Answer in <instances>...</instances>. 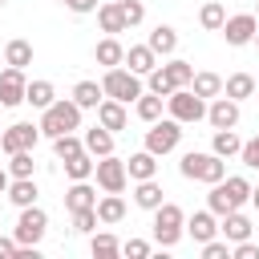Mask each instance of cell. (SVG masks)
Instances as JSON below:
<instances>
[{
	"instance_id": "1",
	"label": "cell",
	"mask_w": 259,
	"mask_h": 259,
	"mask_svg": "<svg viewBox=\"0 0 259 259\" xmlns=\"http://www.w3.org/2000/svg\"><path fill=\"white\" fill-rule=\"evenodd\" d=\"M36 130H40V138H57V134L81 130V105H77L73 97H57L49 109H40Z\"/></svg>"
},
{
	"instance_id": "2",
	"label": "cell",
	"mask_w": 259,
	"mask_h": 259,
	"mask_svg": "<svg viewBox=\"0 0 259 259\" xmlns=\"http://www.w3.org/2000/svg\"><path fill=\"white\" fill-rule=\"evenodd\" d=\"M101 93L113 97V101H121V105H130V101H138V97L146 93V85H142L138 73L113 65V69H105V77H101Z\"/></svg>"
},
{
	"instance_id": "3",
	"label": "cell",
	"mask_w": 259,
	"mask_h": 259,
	"mask_svg": "<svg viewBox=\"0 0 259 259\" xmlns=\"http://www.w3.org/2000/svg\"><path fill=\"white\" fill-rule=\"evenodd\" d=\"M182 235H186V214H182V206H178V202L154 206V243H158V247H174Z\"/></svg>"
},
{
	"instance_id": "4",
	"label": "cell",
	"mask_w": 259,
	"mask_h": 259,
	"mask_svg": "<svg viewBox=\"0 0 259 259\" xmlns=\"http://www.w3.org/2000/svg\"><path fill=\"white\" fill-rule=\"evenodd\" d=\"M166 113H170L174 121H182V125H194V121L206 117V101H202L190 85H178V89L166 97Z\"/></svg>"
},
{
	"instance_id": "5",
	"label": "cell",
	"mask_w": 259,
	"mask_h": 259,
	"mask_svg": "<svg viewBox=\"0 0 259 259\" xmlns=\"http://www.w3.org/2000/svg\"><path fill=\"white\" fill-rule=\"evenodd\" d=\"M45 231H49V214L36 202L32 206H20V219H16V231H12L16 247H36L45 239Z\"/></svg>"
},
{
	"instance_id": "6",
	"label": "cell",
	"mask_w": 259,
	"mask_h": 259,
	"mask_svg": "<svg viewBox=\"0 0 259 259\" xmlns=\"http://www.w3.org/2000/svg\"><path fill=\"white\" fill-rule=\"evenodd\" d=\"M178 142H182V121H174V117H158V121H150V130H146V150L150 154H170V150H178Z\"/></svg>"
},
{
	"instance_id": "7",
	"label": "cell",
	"mask_w": 259,
	"mask_h": 259,
	"mask_svg": "<svg viewBox=\"0 0 259 259\" xmlns=\"http://www.w3.org/2000/svg\"><path fill=\"white\" fill-rule=\"evenodd\" d=\"M93 178H97V186H101L105 194H121V190H125V182H130V174H125V162H121L117 154H105V158H97V162H93Z\"/></svg>"
},
{
	"instance_id": "8",
	"label": "cell",
	"mask_w": 259,
	"mask_h": 259,
	"mask_svg": "<svg viewBox=\"0 0 259 259\" xmlns=\"http://www.w3.org/2000/svg\"><path fill=\"white\" fill-rule=\"evenodd\" d=\"M255 28H259V20H255V12H235V16H227L223 20V40L231 45V49H243V45H251L255 40Z\"/></svg>"
},
{
	"instance_id": "9",
	"label": "cell",
	"mask_w": 259,
	"mask_h": 259,
	"mask_svg": "<svg viewBox=\"0 0 259 259\" xmlns=\"http://www.w3.org/2000/svg\"><path fill=\"white\" fill-rule=\"evenodd\" d=\"M36 142H40V130H36L32 121H16V125L0 130V150H4V154H16V150H32Z\"/></svg>"
},
{
	"instance_id": "10",
	"label": "cell",
	"mask_w": 259,
	"mask_h": 259,
	"mask_svg": "<svg viewBox=\"0 0 259 259\" xmlns=\"http://www.w3.org/2000/svg\"><path fill=\"white\" fill-rule=\"evenodd\" d=\"M202 121H210V130H235V125H239V101H231L227 93L210 97V105H206V117H202Z\"/></svg>"
},
{
	"instance_id": "11",
	"label": "cell",
	"mask_w": 259,
	"mask_h": 259,
	"mask_svg": "<svg viewBox=\"0 0 259 259\" xmlns=\"http://www.w3.org/2000/svg\"><path fill=\"white\" fill-rule=\"evenodd\" d=\"M24 85H28V77H24V69H4L0 73V105L4 109H12V105H20L24 101Z\"/></svg>"
},
{
	"instance_id": "12",
	"label": "cell",
	"mask_w": 259,
	"mask_h": 259,
	"mask_svg": "<svg viewBox=\"0 0 259 259\" xmlns=\"http://www.w3.org/2000/svg\"><path fill=\"white\" fill-rule=\"evenodd\" d=\"M97 125H105L109 134L125 130V125H130V113H125V105H121V101H113V97H101V101H97Z\"/></svg>"
},
{
	"instance_id": "13",
	"label": "cell",
	"mask_w": 259,
	"mask_h": 259,
	"mask_svg": "<svg viewBox=\"0 0 259 259\" xmlns=\"http://www.w3.org/2000/svg\"><path fill=\"white\" fill-rule=\"evenodd\" d=\"M186 235H190L194 243L214 239V235H219V214H214V210H194V214L186 219Z\"/></svg>"
},
{
	"instance_id": "14",
	"label": "cell",
	"mask_w": 259,
	"mask_h": 259,
	"mask_svg": "<svg viewBox=\"0 0 259 259\" xmlns=\"http://www.w3.org/2000/svg\"><path fill=\"white\" fill-rule=\"evenodd\" d=\"M125 174H130L134 182H142V178H158V154H150V150L142 146L138 154L125 158Z\"/></svg>"
},
{
	"instance_id": "15",
	"label": "cell",
	"mask_w": 259,
	"mask_h": 259,
	"mask_svg": "<svg viewBox=\"0 0 259 259\" xmlns=\"http://www.w3.org/2000/svg\"><path fill=\"white\" fill-rule=\"evenodd\" d=\"M162 202H166V190H162L158 178H142V182H134V206L154 210V206H162Z\"/></svg>"
},
{
	"instance_id": "16",
	"label": "cell",
	"mask_w": 259,
	"mask_h": 259,
	"mask_svg": "<svg viewBox=\"0 0 259 259\" xmlns=\"http://www.w3.org/2000/svg\"><path fill=\"white\" fill-rule=\"evenodd\" d=\"M121 65H125L130 73L146 77V73H150V69L158 65V53H154L150 45H130V49H125V61H121Z\"/></svg>"
},
{
	"instance_id": "17",
	"label": "cell",
	"mask_w": 259,
	"mask_h": 259,
	"mask_svg": "<svg viewBox=\"0 0 259 259\" xmlns=\"http://www.w3.org/2000/svg\"><path fill=\"white\" fill-rule=\"evenodd\" d=\"M97 223L101 227H117L121 219H125V198L121 194H105V198H97Z\"/></svg>"
},
{
	"instance_id": "18",
	"label": "cell",
	"mask_w": 259,
	"mask_h": 259,
	"mask_svg": "<svg viewBox=\"0 0 259 259\" xmlns=\"http://www.w3.org/2000/svg\"><path fill=\"white\" fill-rule=\"evenodd\" d=\"M219 231H223V239L227 243H239V239H251V219L243 214V210H231V214H223V223H219Z\"/></svg>"
},
{
	"instance_id": "19",
	"label": "cell",
	"mask_w": 259,
	"mask_h": 259,
	"mask_svg": "<svg viewBox=\"0 0 259 259\" xmlns=\"http://www.w3.org/2000/svg\"><path fill=\"white\" fill-rule=\"evenodd\" d=\"M4 194H8V202H12L16 210H20V206H32L40 190H36V178H12Z\"/></svg>"
},
{
	"instance_id": "20",
	"label": "cell",
	"mask_w": 259,
	"mask_h": 259,
	"mask_svg": "<svg viewBox=\"0 0 259 259\" xmlns=\"http://www.w3.org/2000/svg\"><path fill=\"white\" fill-rule=\"evenodd\" d=\"M85 206H97V190L89 186V178L85 182H73L69 190H65V210L73 214V210H85Z\"/></svg>"
},
{
	"instance_id": "21",
	"label": "cell",
	"mask_w": 259,
	"mask_h": 259,
	"mask_svg": "<svg viewBox=\"0 0 259 259\" xmlns=\"http://www.w3.org/2000/svg\"><path fill=\"white\" fill-rule=\"evenodd\" d=\"M89 255H93V259H117V255H121V239H117L113 231H93Z\"/></svg>"
},
{
	"instance_id": "22",
	"label": "cell",
	"mask_w": 259,
	"mask_h": 259,
	"mask_svg": "<svg viewBox=\"0 0 259 259\" xmlns=\"http://www.w3.org/2000/svg\"><path fill=\"white\" fill-rule=\"evenodd\" d=\"M93 61H97V65H105V69H113V65H121V61H125V45H121L117 36H105V40H97Z\"/></svg>"
},
{
	"instance_id": "23",
	"label": "cell",
	"mask_w": 259,
	"mask_h": 259,
	"mask_svg": "<svg viewBox=\"0 0 259 259\" xmlns=\"http://www.w3.org/2000/svg\"><path fill=\"white\" fill-rule=\"evenodd\" d=\"M85 154H93V158H105V154H113V134L105 130V125H93V130H85Z\"/></svg>"
},
{
	"instance_id": "24",
	"label": "cell",
	"mask_w": 259,
	"mask_h": 259,
	"mask_svg": "<svg viewBox=\"0 0 259 259\" xmlns=\"http://www.w3.org/2000/svg\"><path fill=\"white\" fill-rule=\"evenodd\" d=\"M97 24H101V32H105V36H117V32H125V20H121V8H117V0H109V4H97Z\"/></svg>"
},
{
	"instance_id": "25",
	"label": "cell",
	"mask_w": 259,
	"mask_h": 259,
	"mask_svg": "<svg viewBox=\"0 0 259 259\" xmlns=\"http://www.w3.org/2000/svg\"><path fill=\"white\" fill-rule=\"evenodd\" d=\"M223 93H227L231 101H247V97H255V77H251V73H231V77L223 81Z\"/></svg>"
},
{
	"instance_id": "26",
	"label": "cell",
	"mask_w": 259,
	"mask_h": 259,
	"mask_svg": "<svg viewBox=\"0 0 259 259\" xmlns=\"http://www.w3.org/2000/svg\"><path fill=\"white\" fill-rule=\"evenodd\" d=\"M24 101H28L32 109H49V105L57 101L53 81H28V85H24Z\"/></svg>"
},
{
	"instance_id": "27",
	"label": "cell",
	"mask_w": 259,
	"mask_h": 259,
	"mask_svg": "<svg viewBox=\"0 0 259 259\" xmlns=\"http://www.w3.org/2000/svg\"><path fill=\"white\" fill-rule=\"evenodd\" d=\"M219 186H223V194L231 198V206H235V210H239L243 202H251V182H247L243 174H227Z\"/></svg>"
},
{
	"instance_id": "28",
	"label": "cell",
	"mask_w": 259,
	"mask_h": 259,
	"mask_svg": "<svg viewBox=\"0 0 259 259\" xmlns=\"http://www.w3.org/2000/svg\"><path fill=\"white\" fill-rule=\"evenodd\" d=\"M158 57H170L174 49H178V32L170 28V24H154V32H150V40H146Z\"/></svg>"
},
{
	"instance_id": "29",
	"label": "cell",
	"mask_w": 259,
	"mask_h": 259,
	"mask_svg": "<svg viewBox=\"0 0 259 259\" xmlns=\"http://www.w3.org/2000/svg\"><path fill=\"white\" fill-rule=\"evenodd\" d=\"M4 65H12V69H28L32 65V40H8L4 45Z\"/></svg>"
},
{
	"instance_id": "30",
	"label": "cell",
	"mask_w": 259,
	"mask_h": 259,
	"mask_svg": "<svg viewBox=\"0 0 259 259\" xmlns=\"http://www.w3.org/2000/svg\"><path fill=\"white\" fill-rule=\"evenodd\" d=\"M162 109H166V97H158V93H150V89L134 101V113H138L146 125H150V121H158V117H162Z\"/></svg>"
},
{
	"instance_id": "31",
	"label": "cell",
	"mask_w": 259,
	"mask_h": 259,
	"mask_svg": "<svg viewBox=\"0 0 259 259\" xmlns=\"http://www.w3.org/2000/svg\"><path fill=\"white\" fill-rule=\"evenodd\" d=\"M93 162H97V158L85 154V150L73 154V158H65V178H69V182H85V178H93Z\"/></svg>"
},
{
	"instance_id": "32",
	"label": "cell",
	"mask_w": 259,
	"mask_h": 259,
	"mask_svg": "<svg viewBox=\"0 0 259 259\" xmlns=\"http://www.w3.org/2000/svg\"><path fill=\"white\" fill-rule=\"evenodd\" d=\"M239 146H243V138L235 130H214V138H210V154H219V158H235Z\"/></svg>"
},
{
	"instance_id": "33",
	"label": "cell",
	"mask_w": 259,
	"mask_h": 259,
	"mask_svg": "<svg viewBox=\"0 0 259 259\" xmlns=\"http://www.w3.org/2000/svg\"><path fill=\"white\" fill-rule=\"evenodd\" d=\"M190 89H194L202 101H210V97L223 93V77H219V73H194V77H190Z\"/></svg>"
},
{
	"instance_id": "34",
	"label": "cell",
	"mask_w": 259,
	"mask_h": 259,
	"mask_svg": "<svg viewBox=\"0 0 259 259\" xmlns=\"http://www.w3.org/2000/svg\"><path fill=\"white\" fill-rule=\"evenodd\" d=\"M101 97H105V93H101L97 81H77V85H73V101H77L81 109H97Z\"/></svg>"
},
{
	"instance_id": "35",
	"label": "cell",
	"mask_w": 259,
	"mask_h": 259,
	"mask_svg": "<svg viewBox=\"0 0 259 259\" xmlns=\"http://www.w3.org/2000/svg\"><path fill=\"white\" fill-rule=\"evenodd\" d=\"M12 178H32L36 174V162H32V150H16V154H8V166H4Z\"/></svg>"
},
{
	"instance_id": "36",
	"label": "cell",
	"mask_w": 259,
	"mask_h": 259,
	"mask_svg": "<svg viewBox=\"0 0 259 259\" xmlns=\"http://www.w3.org/2000/svg\"><path fill=\"white\" fill-rule=\"evenodd\" d=\"M223 20H227V8H223L219 0H206V4H202V12H198V24H202L206 32H219V28H223Z\"/></svg>"
},
{
	"instance_id": "37",
	"label": "cell",
	"mask_w": 259,
	"mask_h": 259,
	"mask_svg": "<svg viewBox=\"0 0 259 259\" xmlns=\"http://www.w3.org/2000/svg\"><path fill=\"white\" fill-rule=\"evenodd\" d=\"M146 89H150V93H158V97H170V93H174L178 85L170 81V73H166L162 65H154V69L146 73Z\"/></svg>"
},
{
	"instance_id": "38",
	"label": "cell",
	"mask_w": 259,
	"mask_h": 259,
	"mask_svg": "<svg viewBox=\"0 0 259 259\" xmlns=\"http://www.w3.org/2000/svg\"><path fill=\"white\" fill-rule=\"evenodd\" d=\"M81 150H85V142L77 138V130H69V134H57V138H53V154H57L61 162H65V158H73V154H81Z\"/></svg>"
},
{
	"instance_id": "39",
	"label": "cell",
	"mask_w": 259,
	"mask_h": 259,
	"mask_svg": "<svg viewBox=\"0 0 259 259\" xmlns=\"http://www.w3.org/2000/svg\"><path fill=\"white\" fill-rule=\"evenodd\" d=\"M223 178H227V158H219V154H206V162H202V174H198V182L214 186V182H223Z\"/></svg>"
},
{
	"instance_id": "40",
	"label": "cell",
	"mask_w": 259,
	"mask_h": 259,
	"mask_svg": "<svg viewBox=\"0 0 259 259\" xmlns=\"http://www.w3.org/2000/svg\"><path fill=\"white\" fill-rule=\"evenodd\" d=\"M162 69L170 73V81H174V85H190V77H194V65H190V61H182V57H174V61H166Z\"/></svg>"
},
{
	"instance_id": "41",
	"label": "cell",
	"mask_w": 259,
	"mask_h": 259,
	"mask_svg": "<svg viewBox=\"0 0 259 259\" xmlns=\"http://www.w3.org/2000/svg\"><path fill=\"white\" fill-rule=\"evenodd\" d=\"M202 162H206V154L190 150V154H182V162H178V174H182V178H190V182H198V174H202Z\"/></svg>"
},
{
	"instance_id": "42",
	"label": "cell",
	"mask_w": 259,
	"mask_h": 259,
	"mask_svg": "<svg viewBox=\"0 0 259 259\" xmlns=\"http://www.w3.org/2000/svg\"><path fill=\"white\" fill-rule=\"evenodd\" d=\"M117 8H121L125 28H138V24L146 20V4H142V0H117Z\"/></svg>"
},
{
	"instance_id": "43",
	"label": "cell",
	"mask_w": 259,
	"mask_h": 259,
	"mask_svg": "<svg viewBox=\"0 0 259 259\" xmlns=\"http://www.w3.org/2000/svg\"><path fill=\"white\" fill-rule=\"evenodd\" d=\"M206 210H214V214H219V219H223V214H231V210H235V206H231V198H227V194H223V186H219V182H214V186H210V194H206Z\"/></svg>"
},
{
	"instance_id": "44",
	"label": "cell",
	"mask_w": 259,
	"mask_h": 259,
	"mask_svg": "<svg viewBox=\"0 0 259 259\" xmlns=\"http://www.w3.org/2000/svg\"><path fill=\"white\" fill-rule=\"evenodd\" d=\"M73 231H77V235H93V231H97V210H93V206L73 210Z\"/></svg>"
},
{
	"instance_id": "45",
	"label": "cell",
	"mask_w": 259,
	"mask_h": 259,
	"mask_svg": "<svg viewBox=\"0 0 259 259\" xmlns=\"http://www.w3.org/2000/svg\"><path fill=\"white\" fill-rule=\"evenodd\" d=\"M198 247H202V259H231V243L227 239H206Z\"/></svg>"
},
{
	"instance_id": "46",
	"label": "cell",
	"mask_w": 259,
	"mask_h": 259,
	"mask_svg": "<svg viewBox=\"0 0 259 259\" xmlns=\"http://www.w3.org/2000/svg\"><path fill=\"white\" fill-rule=\"evenodd\" d=\"M239 158H243V166L259 170V134H255V138H247V142L239 146Z\"/></svg>"
},
{
	"instance_id": "47",
	"label": "cell",
	"mask_w": 259,
	"mask_h": 259,
	"mask_svg": "<svg viewBox=\"0 0 259 259\" xmlns=\"http://www.w3.org/2000/svg\"><path fill=\"white\" fill-rule=\"evenodd\" d=\"M121 255H130V259H146V255H150V243H146V239H125V243H121Z\"/></svg>"
},
{
	"instance_id": "48",
	"label": "cell",
	"mask_w": 259,
	"mask_h": 259,
	"mask_svg": "<svg viewBox=\"0 0 259 259\" xmlns=\"http://www.w3.org/2000/svg\"><path fill=\"white\" fill-rule=\"evenodd\" d=\"M65 8L77 16H89V12H97V0H65Z\"/></svg>"
},
{
	"instance_id": "49",
	"label": "cell",
	"mask_w": 259,
	"mask_h": 259,
	"mask_svg": "<svg viewBox=\"0 0 259 259\" xmlns=\"http://www.w3.org/2000/svg\"><path fill=\"white\" fill-rule=\"evenodd\" d=\"M16 255V239H4L0 235V259H12Z\"/></svg>"
},
{
	"instance_id": "50",
	"label": "cell",
	"mask_w": 259,
	"mask_h": 259,
	"mask_svg": "<svg viewBox=\"0 0 259 259\" xmlns=\"http://www.w3.org/2000/svg\"><path fill=\"white\" fill-rule=\"evenodd\" d=\"M8 182H12V174H8V170H4V166H0V194H4V190H8Z\"/></svg>"
},
{
	"instance_id": "51",
	"label": "cell",
	"mask_w": 259,
	"mask_h": 259,
	"mask_svg": "<svg viewBox=\"0 0 259 259\" xmlns=\"http://www.w3.org/2000/svg\"><path fill=\"white\" fill-rule=\"evenodd\" d=\"M251 206L259 210V186H251Z\"/></svg>"
},
{
	"instance_id": "52",
	"label": "cell",
	"mask_w": 259,
	"mask_h": 259,
	"mask_svg": "<svg viewBox=\"0 0 259 259\" xmlns=\"http://www.w3.org/2000/svg\"><path fill=\"white\" fill-rule=\"evenodd\" d=\"M251 45H255V49H259V28H255V40H251Z\"/></svg>"
},
{
	"instance_id": "53",
	"label": "cell",
	"mask_w": 259,
	"mask_h": 259,
	"mask_svg": "<svg viewBox=\"0 0 259 259\" xmlns=\"http://www.w3.org/2000/svg\"><path fill=\"white\" fill-rule=\"evenodd\" d=\"M255 20H259V4H255Z\"/></svg>"
},
{
	"instance_id": "54",
	"label": "cell",
	"mask_w": 259,
	"mask_h": 259,
	"mask_svg": "<svg viewBox=\"0 0 259 259\" xmlns=\"http://www.w3.org/2000/svg\"><path fill=\"white\" fill-rule=\"evenodd\" d=\"M4 4H8V0H0V8H4Z\"/></svg>"
},
{
	"instance_id": "55",
	"label": "cell",
	"mask_w": 259,
	"mask_h": 259,
	"mask_svg": "<svg viewBox=\"0 0 259 259\" xmlns=\"http://www.w3.org/2000/svg\"><path fill=\"white\" fill-rule=\"evenodd\" d=\"M255 93H259V81H255Z\"/></svg>"
},
{
	"instance_id": "56",
	"label": "cell",
	"mask_w": 259,
	"mask_h": 259,
	"mask_svg": "<svg viewBox=\"0 0 259 259\" xmlns=\"http://www.w3.org/2000/svg\"><path fill=\"white\" fill-rule=\"evenodd\" d=\"M61 4H65V0H61Z\"/></svg>"
}]
</instances>
